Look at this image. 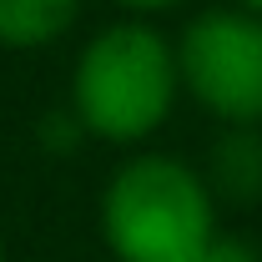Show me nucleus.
Wrapping results in <instances>:
<instances>
[{
    "mask_svg": "<svg viewBox=\"0 0 262 262\" xmlns=\"http://www.w3.org/2000/svg\"><path fill=\"white\" fill-rule=\"evenodd\" d=\"M182 101L177 46L151 20H111L101 26L71 66L66 106L81 121L86 141L106 146H141L171 121Z\"/></svg>",
    "mask_w": 262,
    "mask_h": 262,
    "instance_id": "obj_1",
    "label": "nucleus"
},
{
    "mask_svg": "<svg viewBox=\"0 0 262 262\" xmlns=\"http://www.w3.org/2000/svg\"><path fill=\"white\" fill-rule=\"evenodd\" d=\"M40 141H46L51 157H66V151H76V146L86 141V131H81V121L71 116V106H56V111L40 116Z\"/></svg>",
    "mask_w": 262,
    "mask_h": 262,
    "instance_id": "obj_6",
    "label": "nucleus"
},
{
    "mask_svg": "<svg viewBox=\"0 0 262 262\" xmlns=\"http://www.w3.org/2000/svg\"><path fill=\"white\" fill-rule=\"evenodd\" d=\"M111 5H121L136 20H151V15H166V10H182L187 0H111Z\"/></svg>",
    "mask_w": 262,
    "mask_h": 262,
    "instance_id": "obj_8",
    "label": "nucleus"
},
{
    "mask_svg": "<svg viewBox=\"0 0 262 262\" xmlns=\"http://www.w3.org/2000/svg\"><path fill=\"white\" fill-rule=\"evenodd\" d=\"M101 242L116 262H196L217 237V196L171 151H131L101 187Z\"/></svg>",
    "mask_w": 262,
    "mask_h": 262,
    "instance_id": "obj_2",
    "label": "nucleus"
},
{
    "mask_svg": "<svg viewBox=\"0 0 262 262\" xmlns=\"http://www.w3.org/2000/svg\"><path fill=\"white\" fill-rule=\"evenodd\" d=\"M232 5H242V10H252V15H262V0H232Z\"/></svg>",
    "mask_w": 262,
    "mask_h": 262,
    "instance_id": "obj_9",
    "label": "nucleus"
},
{
    "mask_svg": "<svg viewBox=\"0 0 262 262\" xmlns=\"http://www.w3.org/2000/svg\"><path fill=\"white\" fill-rule=\"evenodd\" d=\"M207 192L217 207H257L262 202V126H222L207 166H202Z\"/></svg>",
    "mask_w": 262,
    "mask_h": 262,
    "instance_id": "obj_4",
    "label": "nucleus"
},
{
    "mask_svg": "<svg viewBox=\"0 0 262 262\" xmlns=\"http://www.w3.org/2000/svg\"><path fill=\"white\" fill-rule=\"evenodd\" d=\"M196 262H262V252L247 242V237H232V232H217L212 247L202 252Z\"/></svg>",
    "mask_w": 262,
    "mask_h": 262,
    "instance_id": "obj_7",
    "label": "nucleus"
},
{
    "mask_svg": "<svg viewBox=\"0 0 262 262\" xmlns=\"http://www.w3.org/2000/svg\"><path fill=\"white\" fill-rule=\"evenodd\" d=\"M0 262H5V242H0Z\"/></svg>",
    "mask_w": 262,
    "mask_h": 262,
    "instance_id": "obj_10",
    "label": "nucleus"
},
{
    "mask_svg": "<svg viewBox=\"0 0 262 262\" xmlns=\"http://www.w3.org/2000/svg\"><path fill=\"white\" fill-rule=\"evenodd\" d=\"M86 0H0V51H46L71 35Z\"/></svg>",
    "mask_w": 262,
    "mask_h": 262,
    "instance_id": "obj_5",
    "label": "nucleus"
},
{
    "mask_svg": "<svg viewBox=\"0 0 262 262\" xmlns=\"http://www.w3.org/2000/svg\"><path fill=\"white\" fill-rule=\"evenodd\" d=\"M171 46L182 96H192L217 126H262V15L207 5Z\"/></svg>",
    "mask_w": 262,
    "mask_h": 262,
    "instance_id": "obj_3",
    "label": "nucleus"
}]
</instances>
